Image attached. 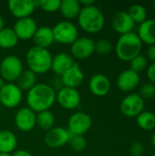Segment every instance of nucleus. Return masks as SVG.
<instances>
[{
    "label": "nucleus",
    "instance_id": "f257e3e1",
    "mask_svg": "<svg viewBox=\"0 0 155 156\" xmlns=\"http://www.w3.org/2000/svg\"><path fill=\"white\" fill-rule=\"evenodd\" d=\"M57 91L47 83H37L27 91L26 101L27 107L36 113L48 111L56 101Z\"/></svg>",
    "mask_w": 155,
    "mask_h": 156
},
{
    "label": "nucleus",
    "instance_id": "f03ea898",
    "mask_svg": "<svg viewBox=\"0 0 155 156\" xmlns=\"http://www.w3.org/2000/svg\"><path fill=\"white\" fill-rule=\"evenodd\" d=\"M77 19L79 27L90 34L101 31L105 25L104 14L96 5L82 7Z\"/></svg>",
    "mask_w": 155,
    "mask_h": 156
},
{
    "label": "nucleus",
    "instance_id": "7ed1b4c3",
    "mask_svg": "<svg viewBox=\"0 0 155 156\" xmlns=\"http://www.w3.org/2000/svg\"><path fill=\"white\" fill-rule=\"evenodd\" d=\"M52 55L48 48L32 47L26 54V62L28 69L37 75L45 74L51 70Z\"/></svg>",
    "mask_w": 155,
    "mask_h": 156
},
{
    "label": "nucleus",
    "instance_id": "20e7f679",
    "mask_svg": "<svg viewBox=\"0 0 155 156\" xmlns=\"http://www.w3.org/2000/svg\"><path fill=\"white\" fill-rule=\"evenodd\" d=\"M142 48L143 42L138 35L133 32L121 35L115 46L116 55L122 61H131L140 55Z\"/></svg>",
    "mask_w": 155,
    "mask_h": 156
},
{
    "label": "nucleus",
    "instance_id": "39448f33",
    "mask_svg": "<svg viewBox=\"0 0 155 156\" xmlns=\"http://www.w3.org/2000/svg\"><path fill=\"white\" fill-rule=\"evenodd\" d=\"M23 70V63L17 56H5L0 62V77L6 83L16 82Z\"/></svg>",
    "mask_w": 155,
    "mask_h": 156
},
{
    "label": "nucleus",
    "instance_id": "423d86ee",
    "mask_svg": "<svg viewBox=\"0 0 155 156\" xmlns=\"http://www.w3.org/2000/svg\"><path fill=\"white\" fill-rule=\"evenodd\" d=\"M55 42L62 45H71L79 37L78 27L70 21L64 20L52 27Z\"/></svg>",
    "mask_w": 155,
    "mask_h": 156
},
{
    "label": "nucleus",
    "instance_id": "0eeeda50",
    "mask_svg": "<svg viewBox=\"0 0 155 156\" xmlns=\"http://www.w3.org/2000/svg\"><path fill=\"white\" fill-rule=\"evenodd\" d=\"M92 126V119L90 114L83 112H76L69 119L68 131L70 135H84Z\"/></svg>",
    "mask_w": 155,
    "mask_h": 156
},
{
    "label": "nucleus",
    "instance_id": "6e6552de",
    "mask_svg": "<svg viewBox=\"0 0 155 156\" xmlns=\"http://www.w3.org/2000/svg\"><path fill=\"white\" fill-rule=\"evenodd\" d=\"M23 100V91L15 83H6L0 90V104L8 109L17 107Z\"/></svg>",
    "mask_w": 155,
    "mask_h": 156
},
{
    "label": "nucleus",
    "instance_id": "1a4fd4ad",
    "mask_svg": "<svg viewBox=\"0 0 155 156\" xmlns=\"http://www.w3.org/2000/svg\"><path fill=\"white\" fill-rule=\"evenodd\" d=\"M95 52V41L89 37H79L70 45V55L76 59H86Z\"/></svg>",
    "mask_w": 155,
    "mask_h": 156
},
{
    "label": "nucleus",
    "instance_id": "9d476101",
    "mask_svg": "<svg viewBox=\"0 0 155 156\" xmlns=\"http://www.w3.org/2000/svg\"><path fill=\"white\" fill-rule=\"evenodd\" d=\"M56 101L63 109L71 111L80 105L81 96L77 89L62 87L56 93Z\"/></svg>",
    "mask_w": 155,
    "mask_h": 156
},
{
    "label": "nucleus",
    "instance_id": "9b49d317",
    "mask_svg": "<svg viewBox=\"0 0 155 156\" xmlns=\"http://www.w3.org/2000/svg\"><path fill=\"white\" fill-rule=\"evenodd\" d=\"M144 100L136 93L129 94L121 102V112L126 117H137L144 110Z\"/></svg>",
    "mask_w": 155,
    "mask_h": 156
},
{
    "label": "nucleus",
    "instance_id": "f8f14e48",
    "mask_svg": "<svg viewBox=\"0 0 155 156\" xmlns=\"http://www.w3.org/2000/svg\"><path fill=\"white\" fill-rule=\"evenodd\" d=\"M70 133L64 127H53L45 134V144L48 147L58 149L69 144Z\"/></svg>",
    "mask_w": 155,
    "mask_h": 156
},
{
    "label": "nucleus",
    "instance_id": "ddd939ff",
    "mask_svg": "<svg viewBox=\"0 0 155 156\" xmlns=\"http://www.w3.org/2000/svg\"><path fill=\"white\" fill-rule=\"evenodd\" d=\"M8 10L17 19L29 17L37 6L35 0H10L7 3Z\"/></svg>",
    "mask_w": 155,
    "mask_h": 156
},
{
    "label": "nucleus",
    "instance_id": "4468645a",
    "mask_svg": "<svg viewBox=\"0 0 155 156\" xmlns=\"http://www.w3.org/2000/svg\"><path fill=\"white\" fill-rule=\"evenodd\" d=\"M14 121L19 131L30 132L37 125V113L28 107H23L16 112Z\"/></svg>",
    "mask_w": 155,
    "mask_h": 156
},
{
    "label": "nucleus",
    "instance_id": "2eb2a0df",
    "mask_svg": "<svg viewBox=\"0 0 155 156\" xmlns=\"http://www.w3.org/2000/svg\"><path fill=\"white\" fill-rule=\"evenodd\" d=\"M37 27H38L36 20L29 16L17 19L13 27V30L15 31L18 39L28 40L33 38Z\"/></svg>",
    "mask_w": 155,
    "mask_h": 156
},
{
    "label": "nucleus",
    "instance_id": "dca6fc26",
    "mask_svg": "<svg viewBox=\"0 0 155 156\" xmlns=\"http://www.w3.org/2000/svg\"><path fill=\"white\" fill-rule=\"evenodd\" d=\"M59 78L63 87L77 89L82 84L84 80V73L79 65L75 62L74 65L67 71H65Z\"/></svg>",
    "mask_w": 155,
    "mask_h": 156
},
{
    "label": "nucleus",
    "instance_id": "f3484780",
    "mask_svg": "<svg viewBox=\"0 0 155 156\" xmlns=\"http://www.w3.org/2000/svg\"><path fill=\"white\" fill-rule=\"evenodd\" d=\"M111 88V82L110 79L101 73L93 75L89 81V89L90 92L97 97L106 96Z\"/></svg>",
    "mask_w": 155,
    "mask_h": 156
},
{
    "label": "nucleus",
    "instance_id": "a211bd4d",
    "mask_svg": "<svg viewBox=\"0 0 155 156\" xmlns=\"http://www.w3.org/2000/svg\"><path fill=\"white\" fill-rule=\"evenodd\" d=\"M135 23L126 11H119L115 13L111 18V27L113 30L121 35L132 32Z\"/></svg>",
    "mask_w": 155,
    "mask_h": 156
},
{
    "label": "nucleus",
    "instance_id": "6ab92c4d",
    "mask_svg": "<svg viewBox=\"0 0 155 156\" xmlns=\"http://www.w3.org/2000/svg\"><path fill=\"white\" fill-rule=\"evenodd\" d=\"M140 83V75L139 73L130 69L123 70L117 78L116 84L117 87L125 92L134 90Z\"/></svg>",
    "mask_w": 155,
    "mask_h": 156
},
{
    "label": "nucleus",
    "instance_id": "aec40b11",
    "mask_svg": "<svg viewBox=\"0 0 155 156\" xmlns=\"http://www.w3.org/2000/svg\"><path fill=\"white\" fill-rule=\"evenodd\" d=\"M74 63H75L74 58L70 54L66 52H60L53 57L51 70L58 77H60L65 71L70 69L74 65Z\"/></svg>",
    "mask_w": 155,
    "mask_h": 156
},
{
    "label": "nucleus",
    "instance_id": "412c9836",
    "mask_svg": "<svg viewBox=\"0 0 155 156\" xmlns=\"http://www.w3.org/2000/svg\"><path fill=\"white\" fill-rule=\"evenodd\" d=\"M32 39L36 47L43 48H49L55 42L52 27L48 26H42L37 27Z\"/></svg>",
    "mask_w": 155,
    "mask_h": 156
},
{
    "label": "nucleus",
    "instance_id": "4be33fe9",
    "mask_svg": "<svg viewBox=\"0 0 155 156\" xmlns=\"http://www.w3.org/2000/svg\"><path fill=\"white\" fill-rule=\"evenodd\" d=\"M137 35L142 42L149 46L155 45V19H146L140 24Z\"/></svg>",
    "mask_w": 155,
    "mask_h": 156
},
{
    "label": "nucleus",
    "instance_id": "5701e85b",
    "mask_svg": "<svg viewBox=\"0 0 155 156\" xmlns=\"http://www.w3.org/2000/svg\"><path fill=\"white\" fill-rule=\"evenodd\" d=\"M17 139L14 133L9 130L0 131V154H10L16 151Z\"/></svg>",
    "mask_w": 155,
    "mask_h": 156
},
{
    "label": "nucleus",
    "instance_id": "b1692460",
    "mask_svg": "<svg viewBox=\"0 0 155 156\" xmlns=\"http://www.w3.org/2000/svg\"><path fill=\"white\" fill-rule=\"evenodd\" d=\"M81 5L78 0H62L59 6V11L63 17L68 21L77 18L80 10Z\"/></svg>",
    "mask_w": 155,
    "mask_h": 156
},
{
    "label": "nucleus",
    "instance_id": "393cba45",
    "mask_svg": "<svg viewBox=\"0 0 155 156\" xmlns=\"http://www.w3.org/2000/svg\"><path fill=\"white\" fill-rule=\"evenodd\" d=\"M37 74L29 69L23 70L20 76L16 80V84L22 91L30 90L37 84Z\"/></svg>",
    "mask_w": 155,
    "mask_h": 156
},
{
    "label": "nucleus",
    "instance_id": "a878e982",
    "mask_svg": "<svg viewBox=\"0 0 155 156\" xmlns=\"http://www.w3.org/2000/svg\"><path fill=\"white\" fill-rule=\"evenodd\" d=\"M18 37L12 27H4L0 31V48L10 49L15 48L18 43Z\"/></svg>",
    "mask_w": 155,
    "mask_h": 156
},
{
    "label": "nucleus",
    "instance_id": "bb28decb",
    "mask_svg": "<svg viewBox=\"0 0 155 156\" xmlns=\"http://www.w3.org/2000/svg\"><path fill=\"white\" fill-rule=\"evenodd\" d=\"M54 124L55 116L49 110L37 113V125L40 129L48 132L54 127Z\"/></svg>",
    "mask_w": 155,
    "mask_h": 156
},
{
    "label": "nucleus",
    "instance_id": "cd10ccee",
    "mask_svg": "<svg viewBox=\"0 0 155 156\" xmlns=\"http://www.w3.org/2000/svg\"><path fill=\"white\" fill-rule=\"evenodd\" d=\"M138 126L145 131H151L155 128V114L150 112H143L136 117Z\"/></svg>",
    "mask_w": 155,
    "mask_h": 156
},
{
    "label": "nucleus",
    "instance_id": "c85d7f7f",
    "mask_svg": "<svg viewBox=\"0 0 155 156\" xmlns=\"http://www.w3.org/2000/svg\"><path fill=\"white\" fill-rule=\"evenodd\" d=\"M128 14L131 16V18L133 20L134 23L142 24L147 19V12L145 7L143 5L140 4H134L132 5L129 7Z\"/></svg>",
    "mask_w": 155,
    "mask_h": 156
},
{
    "label": "nucleus",
    "instance_id": "c756f323",
    "mask_svg": "<svg viewBox=\"0 0 155 156\" xmlns=\"http://www.w3.org/2000/svg\"><path fill=\"white\" fill-rule=\"evenodd\" d=\"M69 144L72 150L81 152L87 147V141L84 135H70Z\"/></svg>",
    "mask_w": 155,
    "mask_h": 156
},
{
    "label": "nucleus",
    "instance_id": "7c9ffc66",
    "mask_svg": "<svg viewBox=\"0 0 155 156\" xmlns=\"http://www.w3.org/2000/svg\"><path fill=\"white\" fill-rule=\"evenodd\" d=\"M60 3V0H38L37 6L46 12L54 13L59 10Z\"/></svg>",
    "mask_w": 155,
    "mask_h": 156
},
{
    "label": "nucleus",
    "instance_id": "2f4dec72",
    "mask_svg": "<svg viewBox=\"0 0 155 156\" xmlns=\"http://www.w3.org/2000/svg\"><path fill=\"white\" fill-rule=\"evenodd\" d=\"M112 50V43L106 38L99 39L95 42V52L100 55H108Z\"/></svg>",
    "mask_w": 155,
    "mask_h": 156
},
{
    "label": "nucleus",
    "instance_id": "473e14b6",
    "mask_svg": "<svg viewBox=\"0 0 155 156\" xmlns=\"http://www.w3.org/2000/svg\"><path fill=\"white\" fill-rule=\"evenodd\" d=\"M130 62H131V69L137 73L144 70L147 67V59L144 56L141 54L136 56Z\"/></svg>",
    "mask_w": 155,
    "mask_h": 156
},
{
    "label": "nucleus",
    "instance_id": "72a5a7b5",
    "mask_svg": "<svg viewBox=\"0 0 155 156\" xmlns=\"http://www.w3.org/2000/svg\"><path fill=\"white\" fill-rule=\"evenodd\" d=\"M143 100L144 99H153L155 97V84L150 82L145 83L143 85L140 89V94H139Z\"/></svg>",
    "mask_w": 155,
    "mask_h": 156
},
{
    "label": "nucleus",
    "instance_id": "f704fd0d",
    "mask_svg": "<svg viewBox=\"0 0 155 156\" xmlns=\"http://www.w3.org/2000/svg\"><path fill=\"white\" fill-rule=\"evenodd\" d=\"M144 152V146L140 142H134L131 145V153L133 156H142Z\"/></svg>",
    "mask_w": 155,
    "mask_h": 156
},
{
    "label": "nucleus",
    "instance_id": "c9c22d12",
    "mask_svg": "<svg viewBox=\"0 0 155 156\" xmlns=\"http://www.w3.org/2000/svg\"><path fill=\"white\" fill-rule=\"evenodd\" d=\"M147 77L151 80L152 83L155 84V62H153V64H151L148 67V69H147Z\"/></svg>",
    "mask_w": 155,
    "mask_h": 156
},
{
    "label": "nucleus",
    "instance_id": "e433bc0d",
    "mask_svg": "<svg viewBox=\"0 0 155 156\" xmlns=\"http://www.w3.org/2000/svg\"><path fill=\"white\" fill-rule=\"evenodd\" d=\"M147 57L150 60L153 62H155V45H151L149 46L147 49Z\"/></svg>",
    "mask_w": 155,
    "mask_h": 156
},
{
    "label": "nucleus",
    "instance_id": "4c0bfd02",
    "mask_svg": "<svg viewBox=\"0 0 155 156\" xmlns=\"http://www.w3.org/2000/svg\"><path fill=\"white\" fill-rule=\"evenodd\" d=\"M11 156H33V154L27 150L19 149V150H16L15 152H13Z\"/></svg>",
    "mask_w": 155,
    "mask_h": 156
},
{
    "label": "nucleus",
    "instance_id": "58836bf2",
    "mask_svg": "<svg viewBox=\"0 0 155 156\" xmlns=\"http://www.w3.org/2000/svg\"><path fill=\"white\" fill-rule=\"evenodd\" d=\"M81 7H85V6H90V5H95V1L94 0H80L79 1Z\"/></svg>",
    "mask_w": 155,
    "mask_h": 156
},
{
    "label": "nucleus",
    "instance_id": "ea45409f",
    "mask_svg": "<svg viewBox=\"0 0 155 156\" xmlns=\"http://www.w3.org/2000/svg\"><path fill=\"white\" fill-rule=\"evenodd\" d=\"M5 27V21H4V18L3 16L0 15V31Z\"/></svg>",
    "mask_w": 155,
    "mask_h": 156
},
{
    "label": "nucleus",
    "instance_id": "a19ab883",
    "mask_svg": "<svg viewBox=\"0 0 155 156\" xmlns=\"http://www.w3.org/2000/svg\"><path fill=\"white\" fill-rule=\"evenodd\" d=\"M5 80L0 77V90L4 87V85H5Z\"/></svg>",
    "mask_w": 155,
    "mask_h": 156
},
{
    "label": "nucleus",
    "instance_id": "79ce46f5",
    "mask_svg": "<svg viewBox=\"0 0 155 156\" xmlns=\"http://www.w3.org/2000/svg\"><path fill=\"white\" fill-rule=\"evenodd\" d=\"M152 144H153V146L155 148V132L153 134V137H152Z\"/></svg>",
    "mask_w": 155,
    "mask_h": 156
},
{
    "label": "nucleus",
    "instance_id": "37998d69",
    "mask_svg": "<svg viewBox=\"0 0 155 156\" xmlns=\"http://www.w3.org/2000/svg\"><path fill=\"white\" fill-rule=\"evenodd\" d=\"M0 156H11V154H0Z\"/></svg>",
    "mask_w": 155,
    "mask_h": 156
},
{
    "label": "nucleus",
    "instance_id": "c03bdc74",
    "mask_svg": "<svg viewBox=\"0 0 155 156\" xmlns=\"http://www.w3.org/2000/svg\"><path fill=\"white\" fill-rule=\"evenodd\" d=\"M153 8H154V10H155V1H153Z\"/></svg>",
    "mask_w": 155,
    "mask_h": 156
},
{
    "label": "nucleus",
    "instance_id": "a18cd8bd",
    "mask_svg": "<svg viewBox=\"0 0 155 156\" xmlns=\"http://www.w3.org/2000/svg\"><path fill=\"white\" fill-rule=\"evenodd\" d=\"M152 156H155V154H153V155Z\"/></svg>",
    "mask_w": 155,
    "mask_h": 156
},
{
    "label": "nucleus",
    "instance_id": "49530a36",
    "mask_svg": "<svg viewBox=\"0 0 155 156\" xmlns=\"http://www.w3.org/2000/svg\"><path fill=\"white\" fill-rule=\"evenodd\" d=\"M0 109H1V104H0Z\"/></svg>",
    "mask_w": 155,
    "mask_h": 156
}]
</instances>
